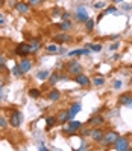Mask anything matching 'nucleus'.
Returning <instances> with one entry per match:
<instances>
[{
    "label": "nucleus",
    "instance_id": "8fccbe9b",
    "mask_svg": "<svg viewBox=\"0 0 132 151\" xmlns=\"http://www.w3.org/2000/svg\"><path fill=\"white\" fill-rule=\"evenodd\" d=\"M0 19H3V14L2 12H0Z\"/></svg>",
    "mask_w": 132,
    "mask_h": 151
},
{
    "label": "nucleus",
    "instance_id": "79ce46f5",
    "mask_svg": "<svg viewBox=\"0 0 132 151\" xmlns=\"http://www.w3.org/2000/svg\"><path fill=\"white\" fill-rule=\"evenodd\" d=\"M53 15H59L61 17V9H58V8H56V9H53Z\"/></svg>",
    "mask_w": 132,
    "mask_h": 151
},
{
    "label": "nucleus",
    "instance_id": "a211bd4d",
    "mask_svg": "<svg viewBox=\"0 0 132 151\" xmlns=\"http://www.w3.org/2000/svg\"><path fill=\"white\" fill-rule=\"evenodd\" d=\"M59 79H61V76H59V73H58V72H52V73H50V76H49V79H47V83H49V86L53 87L55 84H58Z\"/></svg>",
    "mask_w": 132,
    "mask_h": 151
},
{
    "label": "nucleus",
    "instance_id": "864d4df0",
    "mask_svg": "<svg viewBox=\"0 0 132 151\" xmlns=\"http://www.w3.org/2000/svg\"><path fill=\"white\" fill-rule=\"evenodd\" d=\"M0 88H2V86H0Z\"/></svg>",
    "mask_w": 132,
    "mask_h": 151
},
{
    "label": "nucleus",
    "instance_id": "58836bf2",
    "mask_svg": "<svg viewBox=\"0 0 132 151\" xmlns=\"http://www.w3.org/2000/svg\"><path fill=\"white\" fill-rule=\"evenodd\" d=\"M84 150H88V144H87V142H82V145L77 148V151H84Z\"/></svg>",
    "mask_w": 132,
    "mask_h": 151
},
{
    "label": "nucleus",
    "instance_id": "f704fd0d",
    "mask_svg": "<svg viewBox=\"0 0 132 151\" xmlns=\"http://www.w3.org/2000/svg\"><path fill=\"white\" fill-rule=\"evenodd\" d=\"M8 125V122H6V119L3 118V116H0V128H5Z\"/></svg>",
    "mask_w": 132,
    "mask_h": 151
},
{
    "label": "nucleus",
    "instance_id": "c9c22d12",
    "mask_svg": "<svg viewBox=\"0 0 132 151\" xmlns=\"http://www.w3.org/2000/svg\"><path fill=\"white\" fill-rule=\"evenodd\" d=\"M94 8H96V9H102V8H105V2H97V3H94Z\"/></svg>",
    "mask_w": 132,
    "mask_h": 151
},
{
    "label": "nucleus",
    "instance_id": "393cba45",
    "mask_svg": "<svg viewBox=\"0 0 132 151\" xmlns=\"http://www.w3.org/2000/svg\"><path fill=\"white\" fill-rule=\"evenodd\" d=\"M46 50H47V54H58L59 46H58L56 43H52V44H49V46L46 47Z\"/></svg>",
    "mask_w": 132,
    "mask_h": 151
},
{
    "label": "nucleus",
    "instance_id": "1a4fd4ad",
    "mask_svg": "<svg viewBox=\"0 0 132 151\" xmlns=\"http://www.w3.org/2000/svg\"><path fill=\"white\" fill-rule=\"evenodd\" d=\"M81 107H82L81 102H73L72 105H70V107H68V121L75 119V116L81 111Z\"/></svg>",
    "mask_w": 132,
    "mask_h": 151
},
{
    "label": "nucleus",
    "instance_id": "4c0bfd02",
    "mask_svg": "<svg viewBox=\"0 0 132 151\" xmlns=\"http://www.w3.org/2000/svg\"><path fill=\"white\" fill-rule=\"evenodd\" d=\"M5 64H6V58L3 55H0V69L5 67Z\"/></svg>",
    "mask_w": 132,
    "mask_h": 151
},
{
    "label": "nucleus",
    "instance_id": "c03bdc74",
    "mask_svg": "<svg viewBox=\"0 0 132 151\" xmlns=\"http://www.w3.org/2000/svg\"><path fill=\"white\" fill-rule=\"evenodd\" d=\"M123 2H125V0H112L114 5H116V3H123Z\"/></svg>",
    "mask_w": 132,
    "mask_h": 151
},
{
    "label": "nucleus",
    "instance_id": "bb28decb",
    "mask_svg": "<svg viewBox=\"0 0 132 151\" xmlns=\"http://www.w3.org/2000/svg\"><path fill=\"white\" fill-rule=\"evenodd\" d=\"M29 96L33 98V99H38V98L41 96V92L38 90V88H31V90H29Z\"/></svg>",
    "mask_w": 132,
    "mask_h": 151
},
{
    "label": "nucleus",
    "instance_id": "cd10ccee",
    "mask_svg": "<svg viewBox=\"0 0 132 151\" xmlns=\"http://www.w3.org/2000/svg\"><path fill=\"white\" fill-rule=\"evenodd\" d=\"M94 26H96V22L93 20V19H88L87 22H85V28H87V31H93L94 29Z\"/></svg>",
    "mask_w": 132,
    "mask_h": 151
},
{
    "label": "nucleus",
    "instance_id": "3c124183",
    "mask_svg": "<svg viewBox=\"0 0 132 151\" xmlns=\"http://www.w3.org/2000/svg\"><path fill=\"white\" fill-rule=\"evenodd\" d=\"M0 101H2V93H0Z\"/></svg>",
    "mask_w": 132,
    "mask_h": 151
},
{
    "label": "nucleus",
    "instance_id": "f257e3e1",
    "mask_svg": "<svg viewBox=\"0 0 132 151\" xmlns=\"http://www.w3.org/2000/svg\"><path fill=\"white\" fill-rule=\"evenodd\" d=\"M120 134L117 131H114V130H109V131H105V134H103V139L99 142V144L102 147H109V145H114V142L117 140Z\"/></svg>",
    "mask_w": 132,
    "mask_h": 151
},
{
    "label": "nucleus",
    "instance_id": "423d86ee",
    "mask_svg": "<svg viewBox=\"0 0 132 151\" xmlns=\"http://www.w3.org/2000/svg\"><path fill=\"white\" fill-rule=\"evenodd\" d=\"M15 54L18 55V57H28L32 54V49H31V44L29 43H20V44H17V47H15Z\"/></svg>",
    "mask_w": 132,
    "mask_h": 151
},
{
    "label": "nucleus",
    "instance_id": "9d476101",
    "mask_svg": "<svg viewBox=\"0 0 132 151\" xmlns=\"http://www.w3.org/2000/svg\"><path fill=\"white\" fill-rule=\"evenodd\" d=\"M75 81L81 86V87H88V86H91V79L88 78L87 75H84V73H79V75H76L75 76Z\"/></svg>",
    "mask_w": 132,
    "mask_h": 151
},
{
    "label": "nucleus",
    "instance_id": "72a5a7b5",
    "mask_svg": "<svg viewBox=\"0 0 132 151\" xmlns=\"http://www.w3.org/2000/svg\"><path fill=\"white\" fill-rule=\"evenodd\" d=\"M91 133H93V127H91V128H85V130H82V131H81V134L87 137V136H91Z\"/></svg>",
    "mask_w": 132,
    "mask_h": 151
},
{
    "label": "nucleus",
    "instance_id": "ea45409f",
    "mask_svg": "<svg viewBox=\"0 0 132 151\" xmlns=\"http://www.w3.org/2000/svg\"><path fill=\"white\" fill-rule=\"evenodd\" d=\"M121 9H125V11L132 9V5H121Z\"/></svg>",
    "mask_w": 132,
    "mask_h": 151
},
{
    "label": "nucleus",
    "instance_id": "ddd939ff",
    "mask_svg": "<svg viewBox=\"0 0 132 151\" xmlns=\"http://www.w3.org/2000/svg\"><path fill=\"white\" fill-rule=\"evenodd\" d=\"M20 69H21V72H23V75L24 73H28L29 70L32 69V61L31 60H28V57H23L21 58V61H20Z\"/></svg>",
    "mask_w": 132,
    "mask_h": 151
},
{
    "label": "nucleus",
    "instance_id": "6e6552de",
    "mask_svg": "<svg viewBox=\"0 0 132 151\" xmlns=\"http://www.w3.org/2000/svg\"><path fill=\"white\" fill-rule=\"evenodd\" d=\"M70 41H72V35H68L67 32L61 31L59 34L53 35V43H56V44H64V43H70Z\"/></svg>",
    "mask_w": 132,
    "mask_h": 151
},
{
    "label": "nucleus",
    "instance_id": "2eb2a0df",
    "mask_svg": "<svg viewBox=\"0 0 132 151\" xmlns=\"http://www.w3.org/2000/svg\"><path fill=\"white\" fill-rule=\"evenodd\" d=\"M68 57H79V55H90V47H84V49H73L67 52Z\"/></svg>",
    "mask_w": 132,
    "mask_h": 151
},
{
    "label": "nucleus",
    "instance_id": "c85d7f7f",
    "mask_svg": "<svg viewBox=\"0 0 132 151\" xmlns=\"http://www.w3.org/2000/svg\"><path fill=\"white\" fill-rule=\"evenodd\" d=\"M12 75H14V76H21V75H23L21 69H20V64H15V66L12 67Z\"/></svg>",
    "mask_w": 132,
    "mask_h": 151
},
{
    "label": "nucleus",
    "instance_id": "de8ad7c7",
    "mask_svg": "<svg viewBox=\"0 0 132 151\" xmlns=\"http://www.w3.org/2000/svg\"><path fill=\"white\" fill-rule=\"evenodd\" d=\"M5 24V22H3V19H0V26H3Z\"/></svg>",
    "mask_w": 132,
    "mask_h": 151
},
{
    "label": "nucleus",
    "instance_id": "20e7f679",
    "mask_svg": "<svg viewBox=\"0 0 132 151\" xmlns=\"http://www.w3.org/2000/svg\"><path fill=\"white\" fill-rule=\"evenodd\" d=\"M24 116H23V113L18 111V110H14L11 113V116H9V124H11V127L14 128H18L21 125V122H23Z\"/></svg>",
    "mask_w": 132,
    "mask_h": 151
},
{
    "label": "nucleus",
    "instance_id": "5701e85b",
    "mask_svg": "<svg viewBox=\"0 0 132 151\" xmlns=\"http://www.w3.org/2000/svg\"><path fill=\"white\" fill-rule=\"evenodd\" d=\"M50 70H41V72H38L37 73V78L40 79V81H47L49 79V76H50Z\"/></svg>",
    "mask_w": 132,
    "mask_h": 151
},
{
    "label": "nucleus",
    "instance_id": "aec40b11",
    "mask_svg": "<svg viewBox=\"0 0 132 151\" xmlns=\"http://www.w3.org/2000/svg\"><path fill=\"white\" fill-rule=\"evenodd\" d=\"M56 118H58V122H59V124H65V122H68V110H61Z\"/></svg>",
    "mask_w": 132,
    "mask_h": 151
},
{
    "label": "nucleus",
    "instance_id": "603ef678",
    "mask_svg": "<svg viewBox=\"0 0 132 151\" xmlns=\"http://www.w3.org/2000/svg\"><path fill=\"white\" fill-rule=\"evenodd\" d=\"M55 2H61V0H55Z\"/></svg>",
    "mask_w": 132,
    "mask_h": 151
},
{
    "label": "nucleus",
    "instance_id": "37998d69",
    "mask_svg": "<svg viewBox=\"0 0 132 151\" xmlns=\"http://www.w3.org/2000/svg\"><path fill=\"white\" fill-rule=\"evenodd\" d=\"M119 38V34H112L111 35V40H117Z\"/></svg>",
    "mask_w": 132,
    "mask_h": 151
},
{
    "label": "nucleus",
    "instance_id": "f03ea898",
    "mask_svg": "<svg viewBox=\"0 0 132 151\" xmlns=\"http://www.w3.org/2000/svg\"><path fill=\"white\" fill-rule=\"evenodd\" d=\"M112 148H114V150H117V151H129V150H131L129 139H128L126 136H119L117 140L114 142Z\"/></svg>",
    "mask_w": 132,
    "mask_h": 151
},
{
    "label": "nucleus",
    "instance_id": "9b49d317",
    "mask_svg": "<svg viewBox=\"0 0 132 151\" xmlns=\"http://www.w3.org/2000/svg\"><path fill=\"white\" fill-rule=\"evenodd\" d=\"M103 124H105V118H103V116H100V114H96V116L90 118V121H88V125L93 127V128L100 127V125H103Z\"/></svg>",
    "mask_w": 132,
    "mask_h": 151
},
{
    "label": "nucleus",
    "instance_id": "4be33fe9",
    "mask_svg": "<svg viewBox=\"0 0 132 151\" xmlns=\"http://www.w3.org/2000/svg\"><path fill=\"white\" fill-rule=\"evenodd\" d=\"M29 44H31V49H32V54H37V52L41 49V43L38 41V40H35V38H32L31 41H29Z\"/></svg>",
    "mask_w": 132,
    "mask_h": 151
},
{
    "label": "nucleus",
    "instance_id": "c756f323",
    "mask_svg": "<svg viewBox=\"0 0 132 151\" xmlns=\"http://www.w3.org/2000/svg\"><path fill=\"white\" fill-rule=\"evenodd\" d=\"M116 12H117V8L114 6V5H111V6H108V8H105V11H103L105 15H108V14H116Z\"/></svg>",
    "mask_w": 132,
    "mask_h": 151
},
{
    "label": "nucleus",
    "instance_id": "09e8293b",
    "mask_svg": "<svg viewBox=\"0 0 132 151\" xmlns=\"http://www.w3.org/2000/svg\"><path fill=\"white\" fill-rule=\"evenodd\" d=\"M128 107H129V109H132V101H131V102L128 104Z\"/></svg>",
    "mask_w": 132,
    "mask_h": 151
},
{
    "label": "nucleus",
    "instance_id": "f3484780",
    "mask_svg": "<svg viewBox=\"0 0 132 151\" xmlns=\"http://www.w3.org/2000/svg\"><path fill=\"white\" fill-rule=\"evenodd\" d=\"M132 101V93H123V95H120V98H119V102H120V105H126L128 107V104Z\"/></svg>",
    "mask_w": 132,
    "mask_h": 151
},
{
    "label": "nucleus",
    "instance_id": "7c9ffc66",
    "mask_svg": "<svg viewBox=\"0 0 132 151\" xmlns=\"http://www.w3.org/2000/svg\"><path fill=\"white\" fill-rule=\"evenodd\" d=\"M44 2H46V0H28V3H29L31 6H35V8H37V6H41Z\"/></svg>",
    "mask_w": 132,
    "mask_h": 151
},
{
    "label": "nucleus",
    "instance_id": "dca6fc26",
    "mask_svg": "<svg viewBox=\"0 0 132 151\" xmlns=\"http://www.w3.org/2000/svg\"><path fill=\"white\" fill-rule=\"evenodd\" d=\"M103 134H105V131L103 130H100L99 127H96V128H93V133H91V139L94 140V142H99L103 139Z\"/></svg>",
    "mask_w": 132,
    "mask_h": 151
},
{
    "label": "nucleus",
    "instance_id": "a18cd8bd",
    "mask_svg": "<svg viewBox=\"0 0 132 151\" xmlns=\"http://www.w3.org/2000/svg\"><path fill=\"white\" fill-rule=\"evenodd\" d=\"M40 150H41V151H46V150H47V148H46V147H44V145H43V144H41V145H40Z\"/></svg>",
    "mask_w": 132,
    "mask_h": 151
},
{
    "label": "nucleus",
    "instance_id": "6ab92c4d",
    "mask_svg": "<svg viewBox=\"0 0 132 151\" xmlns=\"http://www.w3.org/2000/svg\"><path fill=\"white\" fill-rule=\"evenodd\" d=\"M91 84L96 86V87H100V86L105 84V78H103L102 75H94V76L91 78Z\"/></svg>",
    "mask_w": 132,
    "mask_h": 151
},
{
    "label": "nucleus",
    "instance_id": "4468645a",
    "mask_svg": "<svg viewBox=\"0 0 132 151\" xmlns=\"http://www.w3.org/2000/svg\"><path fill=\"white\" fill-rule=\"evenodd\" d=\"M56 26H58V29H59V31L68 32V31H72V29H73V26H75V24H73L72 20H62V22H59Z\"/></svg>",
    "mask_w": 132,
    "mask_h": 151
},
{
    "label": "nucleus",
    "instance_id": "7ed1b4c3",
    "mask_svg": "<svg viewBox=\"0 0 132 151\" xmlns=\"http://www.w3.org/2000/svg\"><path fill=\"white\" fill-rule=\"evenodd\" d=\"M67 72L72 76H76L79 73H84V67H82V64L79 63V61L72 60V61H68V64H67Z\"/></svg>",
    "mask_w": 132,
    "mask_h": 151
},
{
    "label": "nucleus",
    "instance_id": "0eeeda50",
    "mask_svg": "<svg viewBox=\"0 0 132 151\" xmlns=\"http://www.w3.org/2000/svg\"><path fill=\"white\" fill-rule=\"evenodd\" d=\"M82 127V122H79V121H68V125H65L62 128L64 133H67V134H75L76 131H79Z\"/></svg>",
    "mask_w": 132,
    "mask_h": 151
},
{
    "label": "nucleus",
    "instance_id": "f8f14e48",
    "mask_svg": "<svg viewBox=\"0 0 132 151\" xmlns=\"http://www.w3.org/2000/svg\"><path fill=\"white\" fill-rule=\"evenodd\" d=\"M31 5L28 2H18V3H15V11L18 12V14H28L31 11Z\"/></svg>",
    "mask_w": 132,
    "mask_h": 151
},
{
    "label": "nucleus",
    "instance_id": "a19ab883",
    "mask_svg": "<svg viewBox=\"0 0 132 151\" xmlns=\"http://www.w3.org/2000/svg\"><path fill=\"white\" fill-rule=\"evenodd\" d=\"M58 54H61V55H62V54H67V49H65V47H59Z\"/></svg>",
    "mask_w": 132,
    "mask_h": 151
},
{
    "label": "nucleus",
    "instance_id": "b1692460",
    "mask_svg": "<svg viewBox=\"0 0 132 151\" xmlns=\"http://www.w3.org/2000/svg\"><path fill=\"white\" fill-rule=\"evenodd\" d=\"M56 122H58V118H56V116H47V118H46V128L53 127Z\"/></svg>",
    "mask_w": 132,
    "mask_h": 151
},
{
    "label": "nucleus",
    "instance_id": "e433bc0d",
    "mask_svg": "<svg viewBox=\"0 0 132 151\" xmlns=\"http://www.w3.org/2000/svg\"><path fill=\"white\" fill-rule=\"evenodd\" d=\"M119 47H120V41H117V43H112L109 49H111V50H117Z\"/></svg>",
    "mask_w": 132,
    "mask_h": 151
},
{
    "label": "nucleus",
    "instance_id": "2f4dec72",
    "mask_svg": "<svg viewBox=\"0 0 132 151\" xmlns=\"http://www.w3.org/2000/svg\"><path fill=\"white\" fill-rule=\"evenodd\" d=\"M70 17H72V12H70V11L61 12V20H70Z\"/></svg>",
    "mask_w": 132,
    "mask_h": 151
},
{
    "label": "nucleus",
    "instance_id": "39448f33",
    "mask_svg": "<svg viewBox=\"0 0 132 151\" xmlns=\"http://www.w3.org/2000/svg\"><path fill=\"white\" fill-rule=\"evenodd\" d=\"M75 15H76V20L79 23H85L88 19H90V15H88V9L84 6V5H79L75 11Z\"/></svg>",
    "mask_w": 132,
    "mask_h": 151
},
{
    "label": "nucleus",
    "instance_id": "412c9836",
    "mask_svg": "<svg viewBox=\"0 0 132 151\" xmlns=\"http://www.w3.org/2000/svg\"><path fill=\"white\" fill-rule=\"evenodd\" d=\"M47 98L50 101H58L61 98V92L58 90V88H52V90L49 92V95H47Z\"/></svg>",
    "mask_w": 132,
    "mask_h": 151
},
{
    "label": "nucleus",
    "instance_id": "a878e982",
    "mask_svg": "<svg viewBox=\"0 0 132 151\" xmlns=\"http://www.w3.org/2000/svg\"><path fill=\"white\" fill-rule=\"evenodd\" d=\"M85 47H90V50H93V52H100V50H102V44H100V43L85 44Z\"/></svg>",
    "mask_w": 132,
    "mask_h": 151
},
{
    "label": "nucleus",
    "instance_id": "49530a36",
    "mask_svg": "<svg viewBox=\"0 0 132 151\" xmlns=\"http://www.w3.org/2000/svg\"><path fill=\"white\" fill-rule=\"evenodd\" d=\"M3 5H5V0H0V8H2Z\"/></svg>",
    "mask_w": 132,
    "mask_h": 151
},
{
    "label": "nucleus",
    "instance_id": "473e14b6",
    "mask_svg": "<svg viewBox=\"0 0 132 151\" xmlns=\"http://www.w3.org/2000/svg\"><path fill=\"white\" fill-rule=\"evenodd\" d=\"M121 86H123V83H121V79H116L114 81V90H119V88H121Z\"/></svg>",
    "mask_w": 132,
    "mask_h": 151
}]
</instances>
